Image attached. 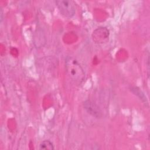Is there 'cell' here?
<instances>
[{"label":"cell","instance_id":"6","mask_svg":"<svg viewBox=\"0 0 150 150\" xmlns=\"http://www.w3.org/2000/svg\"><path fill=\"white\" fill-rule=\"evenodd\" d=\"M131 91L134 94L138 96L140 99H141V100H144L145 102H146V97L144 96V93L139 88H138L137 87H132Z\"/></svg>","mask_w":150,"mask_h":150},{"label":"cell","instance_id":"5","mask_svg":"<svg viewBox=\"0 0 150 150\" xmlns=\"http://www.w3.org/2000/svg\"><path fill=\"white\" fill-rule=\"evenodd\" d=\"M39 149L44 150H52L54 149V145L50 141L46 139L40 144Z\"/></svg>","mask_w":150,"mask_h":150},{"label":"cell","instance_id":"2","mask_svg":"<svg viewBox=\"0 0 150 150\" xmlns=\"http://www.w3.org/2000/svg\"><path fill=\"white\" fill-rule=\"evenodd\" d=\"M56 6L60 13L66 17L71 18L76 13V4L71 0H57L56 1Z\"/></svg>","mask_w":150,"mask_h":150},{"label":"cell","instance_id":"1","mask_svg":"<svg viewBox=\"0 0 150 150\" xmlns=\"http://www.w3.org/2000/svg\"><path fill=\"white\" fill-rule=\"evenodd\" d=\"M65 65L69 77L76 83L81 84L84 80L85 73L78 61L73 57L69 56L66 59Z\"/></svg>","mask_w":150,"mask_h":150},{"label":"cell","instance_id":"3","mask_svg":"<svg viewBox=\"0 0 150 150\" xmlns=\"http://www.w3.org/2000/svg\"><path fill=\"white\" fill-rule=\"evenodd\" d=\"M109 30L105 27H99L95 29L92 34L93 40L97 43H103L107 41Z\"/></svg>","mask_w":150,"mask_h":150},{"label":"cell","instance_id":"4","mask_svg":"<svg viewBox=\"0 0 150 150\" xmlns=\"http://www.w3.org/2000/svg\"><path fill=\"white\" fill-rule=\"evenodd\" d=\"M83 105L84 108L88 114L97 118H100L102 117L103 114L100 108L94 103L90 100H86L84 101Z\"/></svg>","mask_w":150,"mask_h":150}]
</instances>
